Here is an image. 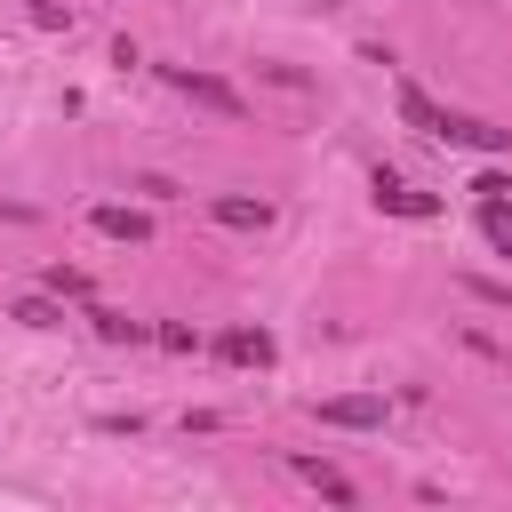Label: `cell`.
Instances as JSON below:
<instances>
[{
	"label": "cell",
	"mask_w": 512,
	"mask_h": 512,
	"mask_svg": "<svg viewBox=\"0 0 512 512\" xmlns=\"http://www.w3.org/2000/svg\"><path fill=\"white\" fill-rule=\"evenodd\" d=\"M376 208H384V216H416V224H424V216H440V200H432V192H416V184H400V176H384V168H376Z\"/></svg>",
	"instance_id": "cell-4"
},
{
	"label": "cell",
	"mask_w": 512,
	"mask_h": 512,
	"mask_svg": "<svg viewBox=\"0 0 512 512\" xmlns=\"http://www.w3.org/2000/svg\"><path fill=\"white\" fill-rule=\"evenodd\" d=\"M224 360H240V368H272V336L264 328H224V344H216Z\"/></svg>",
	"instance_id": "cell-7"
},
{
	"label": "cell",
	"mask_w": 512,
	"mask_h": 512,
	"mask_svg": "<svg viewBox=\"0 0 512 512\" xmlns=\"http://www.w3.org/2000/svg\"><path fill=\"white\" fill-rule=\"evenodd\" d=\"M432 144H456V152H488V160H504V152H512V128H496V120H472V112H448V104H440Z\"/></svg>",
	"instance_id": "cell-1"
},
{
	"label": "cell",
	"mask_w": 512,
	"mask_h": 512,
	"mask_svg": "<svg viewBox=\"0 0 512 512\" xmlns=\"http://www.w3.org/2000/svg\"><path fill=\"white\" fill-rule=\"evenodd\" d=\"M208 216H216L224 232H264V224H272V200H248V192H224V200H208Z\"/></svg>",
	"instance_id": "cell-5"
},
{
	"label": "cell",
	"mask_w": 512,
	"mask_h": 512,
	"mask_svg": "<svg viewBox=\"0 0 512 512\" xmlns=\"http://www.w3.org/2000/svg\"><path fill=\"white\" fill-rule=\"evenodd\" d=\"M88 224H96L104 240H128V248H144V240H152V216H144V208H96Z\"/></svg>",
	"instance_id": "cell-6"
},
{
	"label": "cell",
	"mask_w": 512,
	"mask_h": 512,
	"mask_svg": "<svg viewBox=\"0 0 512 512\" xmlns=\"http://www.w3.org/2000/svg\"><path fill=\"white\" fill-rule=\"evenodd\" d=\"M504 256H512V232H504Z\"/></svg>",
	"instance_id": "cell-13"
},
{
	"label": "cell",
	"mask_w": 512,
	"mask_h": 512,
	"mask_svg": "<svg viewBox=\"0 0 512 512\" xmlns=\"http://www.w3.org/2000/svg\"><path fill=\"white\" fill-rule=\"evenodd\" d=\"M400 120H408V128H424V136H432V120H440V104H432V96H424V88H416V80H400Z\"/></svg>",
	"instance_id": "cell-9"
},
{
	"label": "cell",
	"mask_w": 512,
	"mask_h": 512,
	"mask_svg": "<svg viewBox=\"0 0 512 512\" xmlns=\"http://www.w3.org/2000/svg\"><path fill=\"white\" fill-rule=\"evenodd\" d=\"M168 88H184L192 104H208V112H224V120H248V96H240L232 80H216V72H192V64H168Z\"/></svg>",
	"instance_id": "cell-2"
},
{
	"label": "cell",
	"mask_w": 512,
	"mask_h": 512,
	"mask_svg": "<svg viewBox=\"0 0 512 512\" xmlns=\"http://www.w3.org/2000/svg\"><path fill=\"white\" fill-rule=\"evenodd\" d=\"M88 320H96L104 344H136V336H144V320H128V312H88Z\"/></svg>",
	"instance_id": "cell-11"
},
{
	"label": "cell",
	"mask_w": 512,
	"mask_h": 512,
	"mask_svg": "<svg viewBox=\"0 0 512 512\" xmlns=\"http://www.w3.org/2000/svg\"><path fill=\"white\" fill-rule=\"evenodd\" d=\"M296 472H304V480H312V488H320L328 504H352V480H344L336 464H320V456H296Z\"/></svg>",
	"instance_id": "cell-8"
},
{
	"label": "cell",
	"mask_w": 512,
	"mask_h": 512,
	"mask_svg": "<svg viewBox=\"0 0 512 512\" xmlns=\"http://www.w3.org/2000/svg\"><path fill=\"white\" fill-rule=\"evenodd\" d=\"M48 296H88V272H72V264H48Z\"/></svg>",
	"instance_id": "cell-12"
},
{
	"label": "cell",
	"mask_w": 512,
	"mask_h": 512,
	"mask_svg": "<svg viewBox=\"0 0 512 512\" xmlns=\"http://www.w3.org/2000/svg\"><path fill=\"white\" fill-rule=\"evenodd\" d=\"M16 320H24V328H64V304H48V296H16Z\"/></svg>",
	"instance_id": "cell-10"
},
{
	"label": "cell",
	"mask_w": 512,
	"mask_h": 512,
	"mask_svg": "<svg viewBox=\"0 0 512 512\" xmlns=\"http://www.w3.org/2000/svg\"><path fill=\"white\" fill-rule=\"evenodd\" d=\"M320 424H336V432H376V424H384V400H376V392H336V400H320Z\"/></svg>",
	"instance_id": "cell-3"
}]
</instances>
